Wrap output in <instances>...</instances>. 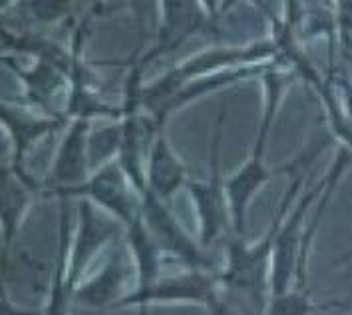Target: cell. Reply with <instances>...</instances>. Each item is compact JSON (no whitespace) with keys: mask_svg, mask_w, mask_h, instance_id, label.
Instances as JSON below:
<instances>
[{"mask_svg":"<svg viewBox=\"0 0 352 315\" xmlns=\"http://www.w3.org/2000/svg\"><path fill=\"white\" fill-rule=\"evenodd\" d=\"M273 234L261 243L257 250H245L241 243H231L229 252V270L225 274V281L233 287H241L251 292L255 299L259 297V289L263 285V270L265 258L271 250Z\"/></svg>","mask_w":352,"mask_h":315,"instance_id":"cell-1","label":"cell"},{"mask_svg":"<svg viewBox=\"0 0 352 315\" xmlns=\"http://www.w3.org/2000/svg\"><path fill=\"white\" fill-rule=\"evenodd\" d=\"M146 214H148L149 227L153 230L155 238L164 243V247H167L169 252H173L177 256H182L184 260L193 263V265L205 263L204 256L197 254L195 245L189 241V238H186V234L179 230L175 220L153 198H148V202H146Z\"/></svg>","mask_w":352,"mask_h":315,"instance_id":"cell-2","label":"cell"},{"mask_svg":"<svg viewBox=\"0 0 352 315\" xmlns=\"http://www.w3.org/2000/svg\"><path fill=\"white\" fill-rule=\"evenodd\" d=\"M86 192L92 194L100 204L108 205L111 212H116L126 222L133 223L138 220L133 216V204H131L130 194L126 192L124 182L118 176V172L108 170V172L100 174L98 178H94L92 182L86 185Z\"/></svg>","mask_w":352,"mask_h":315,"instance_id":"cell-3","label":"cell"},{"mask_svg":"<svg viewBox=\"0 0 352 315\" xmlns=\"http://www.w3.org/2000/svg\"><path fill=\"white\" fill-rule=\"evenodd\" d=\"M211 296V279L205 276H189V278L166 281L162 285H149L142 289L133 299H209Z\"/></svg>","mask_w":352,"mask_h":315,"instance_id":"cell-4","label":"cell"},{"mask_svg":"<svg viewBox=\"0 0 352 315\" xmlns=\"http://www.w3.org/2000/svg\"><path fill=\"white\" fill-rule=\"evenodd\" d=\"M113 232L110 223H100L96 218H94L92 210L90 205L84 204L82 205V234H80V240H78V245H76V254H74V270H72V278L78 276V272L82 270V265L86 263V260L92 256V252L106 240Z\"/></svg>","mask_w":352,"mask_h":315,"instance_id":"cell-5","label":"cell"},{"mask_svg":"<svg viewBox=\"0 0 352 315\" xmlns=\"http://www.w3.org/2000/svg\"><path fill=\"white\" fill-rule=\"evenodd\" d=\"M124 270L126 267H124L122 258L113 260L102 272L100 278L92 281V283H88V285H84L78 292V299L82 303H88V305H104V303H108L111 297L116 296V292H118V287H120V283L124 279Z\"/></svg>","mask_w":352,"mask_h":315,"instance_id":"cell-6","label":"cell"},{"mask_svg":"<svg viewBox=\"0 0 352 315\" xmlns=\"http://www.w3.org/2000/svg\"><path fill=\"white\" fill-rule=\"evenodd\" d=\"M151 182L162 196H169L182 182V170L167 156L164 148L155 152V162L151 167Z\"/></svg>","mask_w":352,"mask_h":315,"instance_id":"cell-7","label":"cell"},{"mask_svg":"<svg viewBox=\"0 0 352 315\" xmlns=\"http://www.w3.org/2000/svg\"><path fill=\"white\" fill-rule=\"evenodd\" d=\"M305 309H307L305 301H300L297 297H283L273 303L269 315H302Z\"/></svg>","mask_w":352,"mask_h":315,"instance_id":"cell-8","label":"cell"},{"mask_svg":"<svg viewBox=\"0 0 352 315\" xmlns=\"http://www.w3.org/2000/svg\"><path fill=\"white\" fill-rule=\"evenodd\" d=\"M207 301H209V307H211V315H235L223 301H219L217 297L213 296V294L209 296Z\"/></svg>","mask_w":352,"mask_h":315,"instance_id":"cell-9","label":"cell"}]
</instances>
